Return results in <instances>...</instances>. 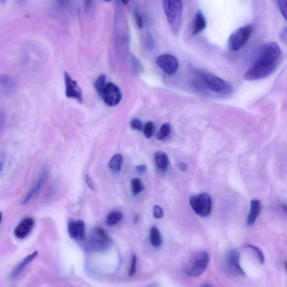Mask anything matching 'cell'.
<instances>
[{
	"label": "cell",
	"instance_id": "11",
	"mask_svg": "<svg viewBox=\"0 0 287 287\" xmlns=\"http://www.w3.org/2000/svg\"><path fill=\"white\" fill-rule=\"evenodd\" d=\"M158 66L168 75L174 74L179 67L177 59L171 54H162L157 59Z\"/></svg>",
	"mask_w": 287,
	"mask_h": 287
},
{
	"label": "cell",
	"instance_id": "37",
	"mask_svg": "<svg viewBox=\"0 0 287 287\" xmlns=\"http://www.w3.org/2000/svg\"><path fill=\"white\" fill-rule=\"evenodd\" d=\"M281 207L285 211V212L287 214V205L286 204H283L281 205Z\"/></svg>",
	"mask_w": 287,
	"mask_h": 287
},
{
	"label": "cell",
	"instance_id": "22",
	"mask_svg": "<svg viewBox=\"0 0 287 287\" xmlns=\"http://www.w3.org/2000/svg\"><path fill=\"white\" fill-rule=\"evenodd\" d=\"M122 217L123 215L120 212H111L107 216V224L110 226L115 225L121 220Z\"/></svg>",
	"mask_w": 287,
	"mask_h": 287
},
{
	"label": "cell",
	"instance_id": "35",
	"mask_svg": "<svg viewBox=\"0 0 287 287\" xmlns=\"http://www.w3.org/2000/svg\"><path fill=\"white\" fill-rule=\"evenodd\" d=\"M146 170V167L145 165H139L136 167V170L139 174H142Z\"/></svg>",
	"mask_w": 287,
	"mask_h": 287
},
{
	"label": "cell",
	"instance_id": "40",
	"mask_svg": "<svg viewBox=\"0 0 287 287\" xmlns=\"http://www.w3.org/2000/svg\"><path fill=\"white\" fill-rule=\"evenodd\" d=\"M90 1H91V0H87L88 2H90ZM103 1L108 2H111L112 1V0H103Z\"/></svg>",
	"mask_w": 287,
	"mask_h": 287
},
{
	"label": "cell",
	"instance_id": "19",
	"mask_svg": "<svg viewBox=\"0 0 287 287\" xmlns=\"http://www.w3.org/2000/svg\"><path fill=\"white\" fill-rule=\"evenodd\" d=\"M150 242L154 247H158L161 245L162 239L160 232L156 227H153L150 230Z\"/></svg>",
	"mask_w": 287,
	"mask_h": 287
},
{
	"label": "cell",
	"instance_id": "39",
	"mask_svg": "<svg viewBox=\"0 0 287 287\" xmlns=\"http://www.w3.org/2000/svg\"><path fill=\"white\" fill-rule=\"evenodd\" d=\"M285 267L286 271L287 273V261H286L285 262Z\"/></svg>",
	"mask_w": 287,
	"mask_h": 287
},
{
	"label": "cell",
	"instance_id": "9",
	"mask_svg": "<svg viewBox=\"0 0 287 287\" xmlns=\"http://www.w3.org/2000/svg\"><path fill=\"white\" fill-rule=\"evenodd\" d=\"M101 96L105 104L111 107L119 104L122 98L119 88L112 83L107 84Z\"/></svg>",
	"mask_w": 287,
	"mask_h": 287
},
{
	"label": "cell",
	"instance_id": "3",
	"mask_svg": "<svg viewBox=\"0 0 287 287\" xmlns=\"http://www.w3.org/2000/svg\"><path fill=\"white\" fill-rule=\"evenodd\" d=\"M209 262V256L207 252H197L191 256L185 265V272L191 277L199 276L204 272Z\"/></svg>",
	"mask_w": 287,
	"mask_h": 287
},
{
	"label": "cell",
	"instance_id": "31",
	"mask_svg": "<svg viewBox=\"0 0 287 287\" xmlns=\"http://www.w3.org/2000/svg\"><path fill=\"white\" fill-rule=\"evenodd\" d=\"M130 125L132 126L133 129L138 131H141L142 130V122L139 119H136L132 120L131 122Z\"/></svg>",
	"mask_w": 287,
	"mask_h": 287
},
{
	"label": "cell",
	"instance_id": "12",
	"mask_svg": "<svg viewBox=\"0 0 287 287\" xmlns=\"http://www.w3.org/2000/svg\"><path fill=\"white\" fill-rule=\"evenodd\" d=\"M68 232L70 237L76 240L85 238V225L82 221L71 220L68 223Z\"/></svg>",
	"mask_w": 287,
	"mask_h": 287
},
{
	"label": "cell",
	"instance_id": "26",
	"mask_svg": "<svg viewBox=\"0 0 287 287\" xmlns=\"http://www.w3.org/2000/svg\"><path fill=\"white\" fill-rule=\"evenodd\" d=\"M281 14L287 22V0H276Z\"/></svg>",
	"mask_w": 287,
	"mask_h": 287
},
{
	"label": "cell",
	"instance_id": "1",
	"mask_svg": "<svg viewBox=\"0 0 287 287\" xmlns=\"http://www.w3.org/2000/svg\"><path fill=\"white\" fill-rule=\"evenodd\" d=\"M281 55V49L276 42L265 45L254 64L244 74V78L248 80L267 78L276 70Z\"/></svg>",
	"mask_w": 287,
	"mask_h": 287
},
{
	"label": "cell",
	"instance_id": "20",
	"mask_svg": "<svg viewBox=\"0 0 287 287\" xmlns=\"http://www.w3.org/2000/svg\"><path fill=\"white\" fill-rule=\"evenodd\" d=\"M122 155L117 154L113 156L109 162V167L114 172H119L121 170L122 164Z\"/></svg>",
	"mask_w": 287,
	"mask_h": 287
},
{
	"label": "cell",
	"instance_id": "28",
	"mask_svg": "<svg viewBox=\"0 0 287 287\" xmlns=\"http://www.w3.org/2000/svg\"><path fill=\"white\" fill-rule=\"evenodd\" d=\"M247 246L248 247L252 249V250L255 252V254H256L257 257V259H258L260 263L263 264L265 261V257L262 251H261L259 247L252 245V244H249V245Z\"/></svg>",
	"mask_w": 287,
	"mask_h": 287
},
{
	"label": "cell",
	"instance_id": "34",
	"mask_svg": "<svg viewBox=\"0 0 287 287\" xmlns=\"http://www.w3.org/2000/svg\"><path fill=\"white\" fill-rule=\"evenodd\" d=\"M86 183H87L89 188L92 190V191H94V188H95L94 184V183H93L91 179V177L90 176H89L88 175H87L86 177Z\"/></svg>",
	"mask_w": 287,
	"mask_h": 287
},
{
	"label": "cell",
	"instance_id": "6",
	"mask_svg": "<svg viewBox=\"0 0 287 287\" xmlns=\"http://www.w3.org/2000/svg\"><path fill=\"white\" fill-rule=\"evenodd\" d=\"M252 33V27L250 25L238 29L232 33L229 38V48L234 51L243 48L250 39Z\"/></svg>",
	"mask_w": 287,
	"mask_h": 287
},
{
	"label": "cell",
	"instance_id": "7",
	"mask_svg": "<svg viewBox=\"0 0 287 287\" xmlns=\"http://www.w3.org/2000/svg\"><path fill=\"white\" fill-rule=\"evenodd\" d=\"M192 209L197 215L201 217H206L212 210V199L206 193L192 196L190 199Z\"/></svg>",
	"mask_w": 287,
	"mask_h": 287
},
{
	"label": "cell",
	"instance_id": "8",
	"mask_svg": "<svg viewBox=\"0 0 287 287\" xmlns=\"http://www.w3.org/2000/svg\"><path fill=\"white\" fill-rule=\"evenodd\" d=\"M225 267L227 273L232 276L244 275V272L239 264V253L238 250L232 249L227 253L225 259Z\"/></svg>",
	"mask_w": 287,
	"mask_h": 287
},
{
	"label": "cell",
	"instance_id": "10",
	"mask_svg": "<svg viewBox=\"0 0 287 287\" xmlns=\"http://www.w3.org/2000/svg\"><path fill=\"white\" fill-rule=\"evenodd\" d=\"M65 95L67 98L77 100L80 103L83 102V96L81 89L71 76L67 73L64 75Z\"/></svg>",
	"mask_w": 287,
	"mask_h": 287
},
{
	"label": "cell",
	"instance_id": "23",
	"mask_svg": "<svg viewBox=\"0 0 287 287\" xmlns=\"http://www.w3.org/2000/svg\"><path fill=\"white\" fill-rule=\"evenodd\" d=\"M1 84L3 88L7 90H11L15 87L14 80L7 75L1 76Z\"/></svg>",
	"mask_w": 287,
	"mask_h": 287
},
{
	"label": "cell",
	"instance_id": "36",
	"mask_svg": "<svg viewBox=\"0 0 287 287\" xmlns=\"http://www.w3.org/2000/svg\"><path fill=\"white\" fill-rule=\"evenodd\" d=\"M179 167L181 171H185L187 170V166L185 163H180Z\"/></svg>",
	"mask_w": 287,
	"mask_h": 287
},
{
	"label": "cell",
	"instance_id": "38",
	"mask_svg": "<svg viewBox=\"0 0 287 287\" xmlns=\"http://www.w3.org/2000/svg\"><path fill=\"white\" fill-rule=\"evenodd\" d=\"M129 0H122V3L125 4V5H127L128 3L129 2Z\"/></svg>",
	"mask_w": 287,
	"mask_h": 287
},
{
	"label": "cell",
	"instance_id": "29",
	"mask_svg": "<svg viewBox=\"0 0 287 287\" xmlns=\"http://www.w3.org/2000/svg\"><path fill=\"white\" fill-rule=\"evenodd\" d=\"M137 257L136 255H133L132 257V265H131V268L129 272V276L132 277L137 272Z\"/></svg>",
	"mask_w": 287,
	"mask_h": 287
},
{
	"label": "cell",
	"instance_id": "14",
	"mask_svg": "<svg viewBox=\"0 0 287 287\" xmlns=\"http://www.w3.org/2000/svg\"><path fill=\"white\" fill-rule=\"evenodd\" d=\"M261 205L258 200H252L250 202V209L247 218L246 225L251 227L254 225L260 212Z\"/></svg>",
	"mask_w": 287,
	"mask_h": 287
},
{
	"label": "cell",
	"instance_id": "27",
	"mask_svg": "<svg viewBox=\"0 0 287 287\" xmlns=\"http://www.w3.org/2000/svg\"><path fill=\"white\" fill-rule=\"evenodd\" d=\"M144 133L147 138H150L154 134V124L151 121L147 122L144 128Z\"/></svg>",
	"mask_w": 287,
	"mask_h": 287
},
{
	"label": "cell",
	"instance_id": "21",
	"mask_svg": "<svg viewBox=\"0 0 287 287\" xmlns=\"http://www.w3.org/2000/svg\"><path fill=\"white\" fill-rule=\"evenodd\" d=\"M106 85V76L104 74L100 75L95 83L96 90L100 96H102Z\"/></svg>",
	"mask_w": 287,
	"mask_h": 287
},
{
	"label": "cell",
	"instance_id": "13",
	"mask_svg": "<svg viewBox=\"0 0 287 287\" xmlns=\"http://www.w3.org/2000/svg\"><path fill=\"white\" fill-rule=\"evenodd\" d=\"M35 225V221L32 218H27L21 222L14 231L17 238L23 239L30 233Z\"/></svg>",
	"mask_w": 287,
	"mask_h": 287
},
{
	"label": "cell",
	"instance_id": "33",
	"mask_svg": "<svg viewBox=\"0 0 287 287\" xmlns=\"http://www.w3.org/2000/svg\"><path fill=\"white\" fill-rule=\"evenodd\" d=\"M280 37L283 43L287 45V28H283L280 33Z\"/></svg>",
	"mask_w": 287,
	"mask_h": 287
},
{
	"label": "cell",
	"instance_id": "24",
	"mask_svg": "<svg viewBox=\"0 0 287 287\" xmlns=\"http://www.w3.org/2000/svg\"><path fill=\"white\" fill-rule=\"evenodd\" d=\"M171 132V128L170 125L168 124H164L162 126L159 132L157 135V138L159 141H162L165 139Z\"/></svg>",
	"mask_w": 287,
	"mask_h": 287
},
{
	"label": "cell",
	"instance_id": "4",
	"mask_svg": "<svg viewBox=\"0 0 287 287\" xmlns=\"http://www.w3.org/2000/svg\"><path fill=\"white\" fill-rule=\"evenodd\" d=\"M88 242L91 250L100 252L107 250L111 247L112 240L103 228L96 227L91 231Z\"/></svg>",
	"mask_w": 287,
	"mask_h": 287
},
{
	"label": "cell",
	"instance_id": "5",
	"mask_svg": "<svg viewBox=\"0 0 287 287\" xmlns=\"http://www.w3.org/2000/svg\"><path fill=\"white\" fill-rule=\"evenodd\" d=\"M199 74L202 81L213 91L223 95L233 93L234 87L225 80L205 72H200Z\"/></svg>",
	"mask_w": 287,
	"mask_h": 287
},
{
	"label": "cell",
	"instance_id": "15",
	"mask_svg": "<svg viewBox=\"0 0 287 287\" xmlns=\"http://www.w3.org/2000/svg\"><path fill=\"white\" fill-rule=\"evenodd\" d=\"M38 254H39V252L36 251L32 253V254L25 257L22 262L17 266V267L11 272L10 276L11 279L15 280L17 277H19L21 273L24 271L25 267H26L29 263H31L32 261L36 258Z\"/></svg>",
	"mask_w": 287,
	"mask_h": 287
},
{
	"label": "cell",
	"instance_id": "2",
	"mask_svg": "<svg viewBox=\"0 0 287 287\" xmlns=\"http://www.w3.org/2000/svg\"><path fill=\"white\" fill-rule=\"evenodd\" d=\"M163 10L171 31L178 33L182 24L183 5L182 0H162Z\"/></svg>",
	"mask_w": 287,
	"mask_h": 287
},
{
	"label": "cell",
	"instance_id": "16",
	"mask_svg": "<svg viewBox=\"0 0 287 287\" xmlns=\"http://www.w3.org/2000/svg\"><path fill=\"white\" fill-rule=\"evenodd\" d=\"M206 20L203 14L200 10L198 11L196 14L195 25H194V35H197V34L203 31L206 27Z\"/></svg>",
	"mask_w": 287,
	"mask_h": 287
},
{
	"label": "cell",
	"instance_id": "30",
	"mask_svg": "<svg viewBox=\"0 0 287 287\" xmlns=\"http://www.w3.org/2000/svg\"><path fill=\"white\" fill-rule=\"evenodd\" d=\"M153 215L156 219H160L163 217L164 213L163 209L158 205L154 206L153 208Z\"/></svg>",
	"mask_w": 287,
	"mask_h": 287
},
{
	"label": "cell",
	"instance_id": "25",
	"mask_svg": "<svg viewBox=\"0 0 287 287\" xmlns=\"http://www.w3.org/2000/svg\"><path fill=\"white\" fill-rule=\"evenodd\" d=\"M132 188L134 195H138L144 189V186L140 179H134L132 181Z\"/></svg>",
	"mask_w": 287,
	"mask_h": 287
},
{
	"label": "cell",
	"instance_id": "17",
	"mask_svg": "<svg viewBox=\"0 0 287 287\" xmlns=\"http://www.w3.org/2000/svg\"><path fill=\"white\" fill-rule=\"evenodd\" d=\"M156 164L159 170L164 171L167 169L168 165V158L166 154L162 151L156 152L155 154Z\"/></svg>",
	"mask_w": 287,
	"mask_h": 287
},
{
	"label": "cell",
	"instance_id": "32",
	"mask_svg": "<svg viewBox=\"0 0 287 287\" xmlns=\"http://www.w3.org/2000/svg\"><path fill=\"white\" fill-rule=\"evenodd\" d=\"M134 15H135V20H136V22L137 25V26L139 28H142L144 25V22L142 16L138 11L135 12Z\"/></svg>",
	"mask_w": 287,
	"mask_h": 287
},
{
	"label": "cell",
	"instance_id": "41",
	"mask_svg": "<svg viewBox=\"0 0 287 287\" xmlns=\"http://www.w3.org/2000/svg\"><path fill=\"white\" fill-rule=\"evenodd\" d=\"M7 0H1V2L2 3H5Z\"/></svg>",
	"mask_w": 287,
	"mask_h": 287
},
{
	"label": "cell",
	"instance_id": "18",
	"mask_svg": "<svg viewBox=\"0 0 287 287\" xmlns=\"http://www.w3.org/2000/svg\"><path fill=\"white\" fill-rule=\"evenodd\" d=\"M44 181V176H42L39 181H38L37 183L35 186V187H33L30 191H29L27 195L24 198V200L22 202L23 204H27L28 202L30 201L32 199L33 196L35 195L36 193L39 192L43 185Z\"/></svg>",
	"mask_w": 287,
	"mask_h": 287
}]
</instances>
